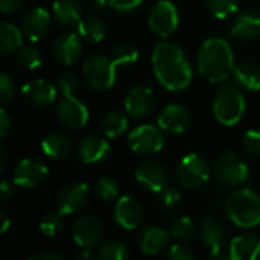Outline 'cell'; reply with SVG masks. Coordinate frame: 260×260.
I'll use <instances>...</instances> for the list:
<instances>
[{
    "label": "cell",
    "instance_id": "1",
    "mask_svg": "<svg viewBox=\"0 0 260 260\" xmlns=\"http://www.w3.org/2000/svg\"><path fill=\"white\" fill-rule=\"evenodd\" d=\"M151 64L158 82L171 90L181 91L192 84V66L183 49L174 43H158L151 56Z\"/></svg>",
    "mask_w": 260,
    "mask_h": 260
},
{
    "label": "cell",
    "instance_id": "2",
    "mask_svg": "<svg viewBox=\"0 0 260 260\" xmlns=\"http://www.w3.org/2000/svg\"><path fill=\"white\" fill-rule=\"evenodd\" d=\"M198 72L207 81L218 84L230 78L235 70V56L232 46L224 38H209L206 40L197 55Z\"/></svg>",
    "mask_w": 260,
    "mask_h": 260
},
{
    "label": "cell",
    "instance_id": "3",
    "mask_svg": "<svg viewBox=\"0 0 260 260\" xmlns=\"http://www.w3.org/2000/svg\"><path fill=\"white\" fill-rule=\"evenodd\" d=\"M225 213L235 225L253 229L260 224V197L250 189H238L229 195Z\"/></svg>",
    "mask_w": 260,
    "mask_h": 260
},
{
    "label": "cell",
    "instance_id": "4",
    "mask_svg": "<svg viewBox=\"0 0 260 260\" xmlns=\"http://www.w3.org/2000/svg\"><path fill=\"white\" fill-rule=\"evenodd\" d=\"M215 119L225 125H236L245 114V98L236 84H229L219 88L213 99Z\"/></svg>",
    "mask_w": 260,
    "mask_h": 260
},
{
    "label": "cell",
    "instance_id": "5",
    "mask_svg": "<svg viewBox=\"0 0 260 260\" xmlns=\"http://www.w3.org/2000/svg\"><path fill=\"white\" fill-rule=\"evenodd\" d=\"M116 69L117 66L113 58L101 53H91L82 64V76L90 88L104 91L114 85Z\"/></svg>",
    "mask_w": 260,
    "mask_h": 260
},
{
    "label": "cell",
    "instance_id": "6",
    "mask_svg": "<svg viewBox=\"0 0 260 260\" xmlns=\"http://www.w3.org/2000/svg\"><path fill=\"white\" fill-rule=\"evenodd\" d=\"M210 178V166L207 160L200 154L184 155L177 166L178 183L189 190L200 189Z\"/></svg>",
    "mask_w": 260,
    "mask_h": 260
},
{
    "label": "cell",
    "instance_id": "7",
    "mask_svg": "<svg viewBox=\"0 0 260 260\" xmlns=\"http://www.w3.org/2000/svg\"><path fill=\"white\" fill-rule=\"evenodd\" d=\"M128 146L137 155H152L163 149V129L157 125H139L128 134Z\"/></svg>",
    "mask_w": 260,
    "mask_h": 260
},
{
    "label": "cell",
    "instance_id": "8",
    "mask_svg": "<svg viewBox=\"0 0 260 260\" xmlns=\"http://www.w3.org/2000/svg\"><path fill=\"white\" fill-rule=\"evenodd\" d=\"M215 177L219 184L227 187H235L248 181L250 169L235 152L227 151L216 161Z\"/></svg>",
    "mask_w": 260,
    "mask_h": 260
},
{
    "label": "cell",
    "instance_id": "9",
    "mask_svg": "<svg viewBox=\"0 0 260 260\" xmlns=\"http://www.w3.org/2000/svg\"><path fill=\"white\" fill-rule=\"evenodd\" d=\"M148 23L155 35L161 38H168L177 30L180 24L178 9L169 0H160L151 9Z\"/></svg>",
    "mask_w": 260,
    "mask_h": 260
},
{
    "label": "cell",
    "instance_id": "10",
    "mask_svg": "<svg viewBox=\"0 0 260 260\" xmlns=\"http://www.w3.org/2000/svg\"><path fill=\"white\" fill-rule=\"evenodd\" d=\"M56 116L62 126L69 129H81L87 125L90 113L82 101L75 96H62L56 104Z\"/></svg>",
    "mask_w": 260,
    "mask_h": 260
},
{
    "label": "cell",
    "instance_id": "11",
    "mask_svg": "<svg viewBox=\"0 0 260 260\" xmlns=\"http://www.w3.org/2000/svg\"><path fill=\"white\" fill-rule=\"evenodd\" d=\"M49 175L47 166L37 160V158H24L17 163L14 168L12 180L17 184V187L23 189H34L41 186Z\"/></svg>",
    "mask_w": 260,
    "mask_h": 260
},
{
    "label": "cell",
    "instance_id": "12",
    "mask_svg": "<svg viewBox=\"0 0 260 260\" xmlns=\"http://www.w3.org/2000/svg\"><path fill=\"white\" fill-rule=\"evenodd\" d=\"M90 203V190L84 183L66 184L56 195V206L64 215L82 212Z\"/></svg>",
    "mask_w": 260,
    "mask_h": 260
},
{
    "label": "cell",
    "instance_id": "13",
    "mask_svg": "<svg viewBox=\"0 0 260 260\" xmlns=\"http://www.w3.org/2000/svg\"><path fill=\"white\" fill-rule=\"evenodd\" d=\"M200 239L209 248L210 259H224L225 257L222 254V247L227 239V230L219 219H216L213 216L204 218L200 224Z\"/></svg>",
    "mask_w": 260,
    "mask_h": 260
},
{
    "label": "cell",
    "instance_id": "14",
    "mask_svg": "<svg viewBox=\"0 0 260 260\" xmlns=\"http://www.w3.org/2000/svg\"><path fill=\"white\" fill-rule=\"evenodd\" d=\"M155 108V94L146 85L133 87L125 96V111L133 119L142 120L152 114Z\"/></svg>",
    "mask_w": 260,
    "mask_h": 260
},
{
    "label": "cell",
    "instance_id": "15",
    "mask_svg": "<svg viewBox=\"0 0 260 260\" xmlns=\"http://www.w3.org/2000/svg\"><path fill=\"white\" fill-rule=\"evenodd\" d=\"M114 221L125 230H136L145 221V209L136 198L123 195L114 206Z\"/></svg>",
    "mask_w": 260,
    "mask_h": 260
},
{
    "label": "cell",
    "instance_id": "16",
    "mask_svg": "<svg viewBox=\"0 0 260 260\" xmlns=\"http://www.w3.org/2000/svg\"><path fill=\"white\" fill-rule=\"evenodd\" d=\"M110 143L105 137L98 134H90L82 137L76 145V157L81 163L98 165L102 163L110 155Z\"/></svg>",
    "mask_w": 260,
    "mask_h": 260
},
{
    "label": "cell",
    "instance_id": "17",
    "mask_svg": "<svg viewBox=\"0 0 260 260\" xmlns=\"http://www.w3.org/2000/svg\"><path fill=\"white\" fill-rule=\"evenodd\" d=\"M104 233L102 222L93 215H84L73 224L72 236L78 247L93 248L99 244Z\"/></svg>",
    "mask_w": 260,
    "mask_h": 260
},
{
    "label": "cell",
    "instance_id": "18",
    "mask_svg": "<svg viewBox=\"0 0 260 260\" xmlns=\"http://www.w3.org/2000/svg\"><path fill=\"white\" fill-rule=\"evenodd\" d=\"M82 38L79 34H73V32H64L61 34L52 46V53L53 58L58 64L61 66H72L75 64L81 53H82Z\"/></svg>",
    "mask_w": 260,
    "mask_h": 260
},
{
    "label": "cell",
    "instance_id": "19",
    "mask_svg": "<svg viewBox=\"0 0 260 260\" xmlns=\"http://www.w3.org/2000/svg\"><path fill=\"white\" fill-rule=\"evenodd\" d=\"M58 88L46 79H34L21 87L24 102L35 108H44L56 101Z\"/></svg>",
    "mask_w": 260,
    "mask_h": 260
},
{
    "label": "cell",
    "instance_id": "20",
    "mask_svg": "<svg viewBox=\"0 0 260 260\" xmlns=\"http://www.w3.org/2000/svg\"><path fill=\"white\" fill-rule=\"evenodd\" d=\"M192 123L190 111L180 104H169L157 116V125L168 133L180 134L184 133Z\"/></svg>",
    "mask_w": 260,
    "mask_h": 260
},
{
    "label": "cell",
    "instance_id": "21",
    "mask_svg": "<svg viewBox=\"0 0 260 260\" xmlns=\"http://www.w3.org/2000/svg\"><path fill=\"white\" fill-rule=\"evenodd\" d=\"M136 180L151 192H161L169 184V172L157 161H145L134 172Z\"/></svg>",
    "mask_w": 260,
    "mask_h": 260
},
{
    "label": "cell",
    "instance_id": "22",
    "mask_svg": "<svg viewBox=\"0 0 260 260\" xmlns=\"http://www.w3.org/2000/svg\"><path fill=\"white\" fill-rule=\"evenodd\" d=\"M50 29V14L44 8H34L30 9L21 20V30L24 37L32 41L38 43L46 38Z\"/></svg>",
    "mask_w": 260,
    "mask_h": 260
},
{
    "label": "cell",
    "instance_id": "23",
    "mask_svg": "<svg viewBox=\"0 0 260 260\" xmlns=\"http://www.w3.org/2000/svg\"><path fill=\"white\" fill-rule=\"evenodd\" d=\"M230 35L242 40L251 41L260 37V12L256 9H247L239 12L230 27Z\"/></svg>",
    "mask_w": 260,
    "mask_h": 260
},
{
    "label": "cell",
    "instance_id": "24",
    "mask_svg": "<svg viewBox=\"0 0 260 260\" xmlns=\"http://www.w3.org/2000/svg\"><path fill=\"white\" fill-rule=\"evenodd\" d=\"M169 241H171L169 232H166L165 229L157 227V225H149L140 233L139 247H140L142 253H145L148 256H157L168 248Z\"/></svg>",
    "mask_w": 260,
    "mask_h": 260
},
{
    "label": "cell",
    "instance_id": "25",
    "mask_svg": "<svg viewBox=\"0 0 260 260\" xmlns=\"http://www.w3.org/2000/svg\"><path fill=\"white\" fill-rule=\"evenodd\" d=\"M260 256V236L245 233L236 236L230 242L229 257L233 260H254Z\"/></svg>",
    "mask_w": 260,
    "mask_h": 260
},
{
    "label": "cell",
    "instance_id": "26",
    "mask_svg": "<svg viewBox=\"0 0 260 260\" xmlns=\"http://www.w3.org/2000/svg\"><path fill=\"white\" fill-rule=\"evenodd\" d=\"M41 149L47 157L59 161L69 160L73 151L70 139L61 131L47 133L41 140Z\"/></svg>",
    "mask_w": 260,
    "mask_h": 260
},
{
    "label": "cell",
    "instance_id": "27",
    "mask_svg": "<svg viewBox=\"0 0 260 260\" xmlns=\"http://www.w3.org/2000/svg\"><path fill=\"white\" fill-rule=\"evenodd\" d=\"M52 14L56 23L62 27H73L82 18L81 0H55L52 5Z\"/></svg>",
    "mask_w": 260,
    "mask_h": 260
},
{
    "label": "cell",
    "instance_id": "28",
    "mask_svg": "<svg viewBox=\"0 0 260 260\" xmlns=\"http://www.w3.org/2000/svg\"><path fill=\"white\" fill-rule=\"evenodd\" d=\"M235 84L248 91H260V66L254 62H241L233 70Z\"/></svg>",
    "mask_w": 260,
    "mask_h": 260
},
{
    "label": "cell",
    "instance_id": "29",
    "mask_svg": "<svg viewBox=\"0 0 260 260\" xmlns=\"http://www.w3.org/2000/svg\"><path fill=\"white\" fill-rule=\"evenodd\" d=\"M78 34L84 41L88 43H101L107 35V26L105 23L96 17V15H87L82 17L78 23Z\"/></svg>",
    "mask_w": 260,
    "mask_h": 260
},
{
    "label": "cell",
    "instance_id": "30",
    "mask_svg": "<svg viewBox=\"0 0 260 260\" xmlns=\"http://www.w3.org/2000/svg\"><path fill=\"white\" fill-rule=\"evenodd\" d=\"M99 126L107 139H116L128 129V119L120 111H107L101 117Z\"/></svg>",
    "mask_w": 260,
    "mask_h": 260
},
{
    "label": "cell",
    "instance_id": "31",
    "mask_svg": "<svg viewBox=\"0 0 260 260\" xmlns=\"http://www.w3.org/2000/svg\"><path fill=\"white\" fill-rule=\"evenodd\" d=\"M23 46V34L12 23L3 21L0 24V50L5 55L17 52Z\"/></svg>",
    "mask_w": 260,
    "mask_h": 260
},
{
    "label": "cell",
    "instance_id": "32",
    "mask_svg": "<svg viewBox=\"0 0 260 260\" xmlns=\"http://www.w3.org/2000/svg\"><path fill=\"white\" fill-rule=\"evenodd\" d=\"M119 193H120V186H119L117 180L110 175L101 177L94 183V195L102 203H111V201L117 200Z\"/></svg>",
    "mask_w": 260,
    "mask_h": 260
},
{
    "label": "cell",
    "instance_id": "33",
    "mask_svg": "<svg viewBox=\"0 0 260 260\" xmlns=\"http://www.w3.org/2000/svg\"><path fill=\"white\" fill-rule=\"evenodd\" d=\"M64 229V213L58 210H47L41 221H40V230L44 236L53 238Z\"/></svg>",
    "mask_w": 260,
    "mask_h": 260
},
{
    "label": "cell",
    "instance_id": "34",
    "mask_svg": "<svg viewBox=\"0 0 260 260\" xmlns=\"http://www.w3.org/2000/svg\"><path fill=\"white\" fill-rule=\"evenodd\" d=\"M17 62L26 70H35L43 62L40 49L34 44H24L17 50Z\"/></svg>",
    "mask_w": 260,
    "mask_h": 260
},
{
    "label": "cell",
    "instance_id": "35",
    "mask_svg": "<svg viewBox=\"0 0 260 260\" xmlns=\"http://www.w3.org/2000/svg\"><path fill=\"white\" fill-rule=\"evenodd\" d=\"M169 235L174 241L177 242H184V241H189L193 235H195V224L190 218L187 216H183V218H178L175 219L172 224H171V229H169Z\"/></svg>",
    "mask_w": 260,
    "mask_h": 260
},
{
    "label": "cell",
    "instance_id": "36",
    "mask_svg": "<svg viewBox=\"0 0 260 260\" xmlns=\"http://www.w3.org/2000/svg\"><path fill=\"white\" fill-rule=\"evenodd\" d=\"M128 256H129V251L126 245L116 239L105 242L98 251V257L102 260H125L128 259Z\"/></svg>",
    "mask_w": 260,
    "mask_h": 260
},
{
    "label": "cell",
    "instance_id": "37",
    "mask_svg": "<svg viewBox=\"0 0 260 260\" xmlns=\"http://www.w3.org/2000/svg\"><path fill=\"white\" fill-rule=\"evenodd\" d=\"M113 61L116 62V66H128V64H134L139 59V50L134 44L129 43H122L117 44L113 50L111 55Z\"/></svg>",
    "mask_w": 260,
    "mask_h": 260
},
{
    "label": "cell",
    "instance_id": "38",
    "mask_svg": "<svg viewBox=\"0 0 260 260\" xmlns=\"http://www.w3.org/2000/svg\"><path fill=\"white\" fill-rule=\"evenodd\" d=\"M206 3L212 15L219 20L233 15L239 6V0H206Z\"/></svg>",
    "mask_w": 260,
    "mask_h": 260
},
{
    "label": "cell",
    "instance_id": "39",
    "mask_svg": "<svg viewBox=\"0 0 260 260\" xmlns=\"http://www.w3.org/2000/svg\"><path fill=\"white\" fill-rule=\"evenodd\" d=\"M56 88L58 93L62 96H75L79 90V79L76 75L73 73H62L58 79H56Z\"/></svg>",
    "mask_w": 260,
    "mask_h": 260
},
{
    "label": "cell",
    "instance_id": "40",
    "mask_svg": "<svg viewBox=\"0 0 260 260\" xmlns=\"http://www.w3.org/2000/svg\"><path fill=\"white\" fill-rule=\"evenodd\" d=\"M242 148L250 157L260 158V129H250L242 136Z\"/></svg>",
    "mask_w": 260,
    "mask_h": 260
},
{
    "label": "cell",
    "instance_id": "41",
    "mask_svg": "<svg viewBox=\"0 0 260 260\" xmlns=\"http://www.w3.org/2000/svg\"><path fill=\"white\" fill-rule=\"evenodd\" d=\"M15 94H17V87H15L14 79L8 73H2L0 75V104H2V107H6L9 102H12Z\"/></svg>",
    "mask_w": 260,
    "mask_h": 260
},
{
    "label": "cell",
    "instance_id": "42",
    "mask_svg": "<svg viewBox=\"0 0 260 260\" xmlns=\"http://www.w3.org/2000/svg\"><path fill=\"white\" fill-rule=\"evenodd\" d=\"M160 193H161V207L165 210H174L181 201V193H180L178 187H175V186L168 184Z\"/></svg>",
    "mask_w": 260,
    "mask_h": 260
},
{
    "label": "cell",
    "instance_id": "43",
    "mask_svg": "<svg viewBox=\"0 0 260 260\" xmlns=\"http://www.w3.org/2000/svg\"><path fill=\"white\" fill-rule=\"evenodd\" d=\"M143 0H110V8L122 15H129L142 6Z\"/></svg>",
    "mask_w": 260,
    "mask_h": 260
},
{
    "label": "cell",
    "instance_id": "44",
    "mask_svg": "<svg viewBox=\"0 0 260 260\" xmlns=\"http://www.w3.org/2000/svg\"><path fill=\"white\" fill-rule=\"evenodd\" d=\"M168 257L172 260H193L195 259V253L189 247L178 242V244L171 247V250L168 253Z\"/></svg>",
    "mask_w": 260,
    "mask_h": 260
},
{
    "label": "cell",
    "instance_id": "45",
    "mask_svg": "<svg viewBox=\"0 0 260 260\" xmlns=\"http://www.w3.org/2000/svg\"><path fill=\"white\" fill-rule=\"evenodd\" d=\"M11 128H12V120L8 111L5 110V107H2L0 108V137H6Z\"/></svg>",
    "mask_w": 260,
    "mask_h": 260
},
{
    "label": "cell",
    "instance_id": "46",
    "mask_svg": "<svg viewBox=\"0 0 260 260\" xmlns=\"http://www.w3.org/2000/svg\"><path fill=\"white\" fill-rule=\"evenodd\" d=\"M26 0H0V9L5 14H12L21 9Z\"/></svg>",
    "mask_w": 260,
    "mask_h": 260
},
{
    "label": "cell",
    "instance_id": "47",
    "mask_svg": "<svg viewBox=\"0 0 260 260\" xmlns=\"http://www.w3.org/2000/svg\"><path fill=\"white\" fill-rule=\"evenodd\" d=\"M15 183H9V181H2L0 184V197L2 201H11L15 197Z\"/></svg>",
    "mask_w": 260,
    "mask_h": 260
},
{
    "label": "cell",
    "instance_id": "48",
    "mask_svg": "<svg viewBox=\"0 0 260 260\" xmlns=\"http://www.w3.org/2000/svg\"><path fill=\"white\" fill-rule=\"evenodd\" d=\"M64 256L61 253L56 251H44V253H38L35 256H32L30 260H62Z\"/></svg>",
    "mask_w": 260,
    "mask_h": 260
},
{
    "label": "cell",
    "instance_id": "49",
    "mask_svg": "<svg viewBox=\"0 0 260 260\" xmlns=\"http://www.w3.org/2000/svg\"><path fill=\"white\" fill-rule=\"evenodd\" d=\"M11 227V218L5 209H0V235H5Z\"/></svg>",
    "mask_w": 260,
    "mask_h": 260
},
{
    "label": "cell",
    "instance_id": "50",
    "mask_svg": "<svg viewBox=\"0 0 260 260\" xmlns=\"http://www.w3.org/2000/svg\"><path fill=\"white\" fill-rule=\"evenodd\" d=\"M110 8V2L108 0H91V9L96 14H102Z\"/></svg>",
    "mask_w": 260,
    "mask_h": 260
},
{
    "label": "cell",
    "instance_id": "51",
    "mask_svg": "<svg viewBox=\"0 0 260 260\" xmlns=\"http://www.w3.org/2000/svg\"><path fill=\"white\" fill-rule=\"evenodd\" d=\"M8 158H9V155H8L6 146H5V145H0V172H3V171L6 169V166H8Z\"/></svg>",
    "mask_w": 260,
    "mask_h": 260
},
{
    "label": "cell",
    "instance_id": "52",
    "mask_svg": "<svg viewBox=\"0 0 260 260\" xmlns=\"http://www.w3.org/2000/svg\"><path fill=\"white\" fill-rule=\"evenodd\" d=\"M79 260H91L94 259V254L91 253V248H82V251L78 256Z\"/></svg>",
    "mask_w": 260,
    "mask_h": 260
}]
</instances>
